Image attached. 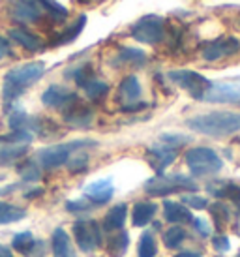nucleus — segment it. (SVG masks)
<instances>
[{
  "instance_id": "f257e3e1",
  "label": "nucleus",
  "mask_w": 240,
  "mask_h": 257,
  "mask_svg": "<svg viewBox=\"0 0 240 257\" xmlns=\"http://www.w3.org/2000/svg\"><path fill=\"white\" fill-rule=\"evenodd\" d=\"M43 73H45V64L42 60H32V62H27V64L15 66L4 75L2 101H4L6 111L29 90L30 86L43 77Z\"/></svg>"
},
{
  "instance_id": "f03ea898",
  "label": "nucleus",
  "mask_w": 240,
  "mask_h": 257,
  "mask_svg": "<svg viewBox=\"0 0 240 257\" xmlns=\"http://www.w3.org/2000/svg\"><path fill=\"white\" fill-rule=\"evenodd\" d=\"M186 126L201 136L227 137L240 130V113L231 111H212V113L197 114L186 120Z\"/></svg>"
},
{
  "instance_id": "7ed1b4c3",
  "label": "nucleus",
  "mask_w": 240,
  "mask_h": 257,
  "mask_svg": "<svg viewBox=\"0 0 240 257\" xmlns=\"http://www.w3.org/2000/svg\"><path fill=\"white\" fill-rule=\"evenodd\" d=\"M96 141L92 139H75V141H70V143H60V145H51V147H45V149L38 150L36 152V164L40 165V169H58L62 165L68 164L75 152L83 149H88V147H96Z\"/></svg>"
},
{
  "instance_id": "20e7f679",
  "label": "nucleus",
  "mask_w": 240,
  "mask_h": 257,
  "mask_svg": "<svg viewBox=\"0 0 240 257\" xmlns=\"http://www.w3.org/2000/svg\"><path fill=\"white\" fill-rule=\"evenodd\" d=\"M143 190L149 193L150 197H167L171 193L178 192H197V184L180 173L175 175H156L154 179H150L145 182Z\"/></svg>"
},
{
  "instance_id": "39448f33",
  "label": "nucleus",
  "mask_w": 240,
  "mask_h": 257,
  "mask_svg": "<svg viewBox=\"0 0 240 257\" xmlns=\"http://www.w3.org/2000/svg\"><path fill=\"white\" fill-rule=\"evenodd\" d=\"M186 165L193 177H206V175H216L223 167V160L216 154V150L208 147H195L186 152Z\"/></svg>"
},
{
  "instance_id": "423d86ee",
  "label": "nucleus",
  "mask_w": 240,
  "mask_h": 257,
  "mask_svg": "<svg viewBox=\"0 0 240 257\" xmlns=\"http://www.w3.org/2000/svg\"><path fill=\"white\" fill-rule=\"evenodd\" d=\"M130 34L137 42L156 45L165 38V19L160 15H145L130 27Z\"/></svg>"
},
{
  "instance_id": "0eeeda50",
  "label": "nucleus",
  "mask_w": 240,
  "mask_h": 257,
  "mask_svg": "<svg viewBox=\"0 0 240 257\" xmlns=\"http://www.w3.org/2000/svg\"><path fill=\"white\" fill-rule=\"evenodd\" d=\"M34 136L29 132H12L10 136L0 137V165L17 162L29 152Z\"/></svg>"
},
{
  "instance_id": "6e6552de",
  "label": "nucleus",
  "mask_w": 240,
  "mask_h": 257,
  "mask_svg": "<svg viewBox=\"0 0 240 257\" xmlns=\"http://www.w3.org/2000/svg\"><path fill=\"white\" fill-rule=\"evenodd\" d=\"M167 79L173 81L177 86H180L182 90H186L193 100L199 101L212 85L210 79H206L205 75H201L197 72H191V70H173L167 73Z\"/></svg>"
},
{
  "instance_id": "1a4fd4ad",
  "label": "nucleus",
  "mask_w": 240,
  "mask_h": 257,
  "mask_svg": "<svg viewBox=\"0 0 240 257\" xmlns=\"http://www.w3.org/2000/svg\"><path fill=\"white\" fill-rule=\"evenodd\" d=\"M73 236L79 250L90 253L101 246V227L96 220H79L73 223Z\"/></svg>"
},
{
  "instance_id": "9d476101",
  "label": "nucleus",
  "mask_w": 240,
  "mask_h": 257,
  "mask_svg": "<svg viewBox=\"0 0 240 257\" xmlns=\"http://www.w3.org/2000/svg\"><path fill=\"white\" fill-rule=\"evenodd\" d=\"M8 14L19 25H32L42 19L43 8L38 0H8Z\"/></svg>"
},
{
  "instance_id": "9b49d317",
  "label": "nucleus",
  "mask_w": 240,
  "mask_h": 257,
  "mask_svg": "<svg viewBox=\"0 0 240 257\" xmlns=\"http://www.w3.org/2000/svg\"><path fill=\"white\" fill-rule=\"evenodd\" d=\"M201 101L206 103H240V81L212 83Z\"/></svg>"
},
{
  "instance_id": "f8f14e48",
  "label": "nucleus",
  "mask_w": 240,
  "mask_h": 257,
  "mask_svg": "<svg viewBox=\"0 0 240 257\" xmlns=\"http://www.w3.org/2000/svg\"><path fill=\"white\" fill-rule=\"evenodd\" d=\"M240 51V42L233 36H221L218 40H212V42H206L203 47H201V55L206 62H216V60H221L225 57H231L234 53Z\"/></svg>"
},
{
  "instance_id": "ddd939ff",
  "label": "nucleus",
  "mask_w": 240,
  "mask_h": 257,
  "mask_svg": "<svg viewBox=\"0 0 240 257\" xmlns=\"http://www.w3.org/2000/svg\"><path fill=\"white\" fill-rule=\"evenodd\" d=\"M75 101H79V96L75 92L68 90L62 85H51L47 86L42 94V103L49 109H57V111H66L71 107Z\"/></svg>"
},
{
  "instance_id": "4468645a",
  "label": "nucleus",
  "mask_w": 240,
  "mask_h": 257,
  "mask_svg": "<svg viewBox=\"0 0 240 257\" xmlns=\"http://www.w3.org/2000/svg\"><path fill=\"white\" fill-rule=\"evenodd\" d=\"M178 156V149H173L165 143H154L150 149H147V162L156 171V175H163L165 169L169 167Z\"/></svg>"
},
{
  "instance_id": "2eb2a0df",
  "label": "nucleus",
  "mask_w": 240,
  "mask_h": 257,
  "mask_svg": "<svg viewBox=\"0 0 240 257\" xmlns=\"http://www.w3.org/2000/svg\"><path fill=\"white\" fill-rule=\"evenodd\" d=\"M85 199H88L94 205V207H99V205H105L113 199L114 195V184L113 179H99L94 180L90 184L85 186Z\"/></svg>"
},
{
  "instance_id": "dca6fc26",
  "label": "nucleus",
  "mask_w": 240,
  "mask_h": 257,
  "mask_svg": "<svg viewBox=\"0 0 240 257\" xmlns=\"http://www.w3.org/2000/svg\"><path fill=\"white\" fill-rule=\"evenodd\" d=\"M14 250H17L19 253L27 257H43L45 255V244L42 240H36L30 231H23L17 233L12 240Z\"/></svg>"
},
{
  "instance_id": "f3484780",
  "label": "nucleus",
  "mask_w": 240,
  "mask_h": 257,
  "mask_svg": "<svg viewBox=\"0 0 240 257\" xmlns=\"http://www.w3.org/2000/svg\"><path fill=\"white\" fill-rule=\"evenodd\" d=\"M64 122L71 128H88L94 122V111L79 100L64 111Z\"/></svg>"
},
{
  "instance_id": "a211bd4d",
  "label": "nucleus",
  "mask_w": 240,
  "mask_h": 257,
  "mask_svg": "<svg viewBox=\"0 0 240 257\" xmlns=\"http://www.w3.org/2000/svg\"><path fill=\"white\" fill-rule=\"evenodd\" d=\"M147 53L137 47H120L118 53L111 58V66L113 68H120V66H135L141 68L147 64Z\"/></svg>"
},
{
  "instance_id": "6ab92c4d",
  "label": "nucleus",
  "mask_w": 240,
  "mask_h": 257,
  "mask_svg": "<svg viewBox=\"0 0 240 257\" xmlns=\"http://www.w3.org/2000/svg\"><path fill=\"white\" fill-rule=\"evenodd\" d=\"M206 192L218 197V199H229L233 201L236 208L240 210V186L234 182H225V180H219V182H210L206 186Z\"/></svg>"
},
{
  "instance_id": "aec40b11",
  "label": "nucleus",
  "mask_w": 240,
  "mask_h": 257,
  "mask_svg": "<svg viewBox=\"0 0 240 257\" xmlns=\"http://www.w3.org/2000/svg\"><path fill=\"white\" fill-rule=\"evenodd\" d=\"M141 83L135 75H128L126 79H122V83L118 86V100L122 101V105H130L135 101L141 100Z\"/></svg>"
},
{
  "instance_id": "412c9836",
  "label": "nucleus",
  "mask_w": 240,
  "mask_h": 257,
  "mask_svg": "<svg viewBox=\"0 0 240 257\" xmlns=\"http://www.w3.org/2000/svg\"><path fill=\"white\" fill-rule=\"evenodd\" d=\"M163 218L169 223H191L193 214L190 212V208L184 207L182 203L163 201Z\"/></svg>"
},
{
  "instance_id": "4be33fe9",
  "label": "nucleus",
  "mask_w": 240,
  "mask_h": 257,
  "mask_svg": "<svg viewBox=\"0 0 240 257\" xmlns=\"http://www.w3.org/2000/svg\"><path fill=\"white\" fill-rule=\"evenodd\" d=\"M126 216H128V207L126 203H118L114 205L109 212L103 218V223H101V231L105 233H114V231H120L126 223Z\"/></svg>"
},
{
  "instance_id": "5701e85b",
  "label": "nucleus",
  "mask_w": 240,
  "mask_h": 257,
  "mask_svg": "<svg viewBox=\"0 0 240 257\" xmlns=\"http://www.w3.org/2000/svg\"><path fill=\"white\" fill-rule=\"evenodd\" d=\"M51 248H53V257H77L70 236H68V233H66L62 227H58L53 231Z\"/></svg>"
},
{
  "instance_id": "b1692460",
  "label": "nucleus",
  "mask_w": 240,
  "mask_h": 257,
  "mask_svg": "<svg viewBox=\"0 0 240 257\" xmlns=\"http://www.w3.org/2000/svg\"><path fill=\"white\" fill-rule=\"evenodd\" d=\"M10 38L14 40L15 43H19L21 47H25L27 51H32V53H38V51H43L45 45H43L42 38L29 32L27 29H12L10 32Z\"/></svg>"
},
{
  "instance_id": "393cba45",
  "label": "nucleus",
  "mask_w": 240,
  "mask_h": 257,
  "mask_svg": "<svg viewBox=\"0 0 240 257\" xmlns=\"http://www.w3.org/2000/svg\"><path fill=\"white\" fill-rule=\"evenodd\" d=\"M85 25H86V15L85 14L79 15L77 21L68 25V27H66V29L51 42V45H53V47H60V45H68V43L75 42V40L79 38V34L83 32V29H85Z\"/></svg>"
},
{
  "instance_id": "a878e982",
  "label": "nucleus",
  "mask_w": 240,
  "mask_h": 257,
  "mask_svg": "<svg viewBox=\"0 0 240 257\" xmlns=\"http://www.w3.org/2000/svg\"><path fill=\"white\" fill-rule=\"evenodd\" d=\"M156 207L154 203H150V201H143V203H135L134 207V212H132V220H134V225L135 227H145V225H149L152 218H154Z\"/></svg>"
},
{
  "instance_id": "bb28decb",
  "label": "nucleus",
  "mask_w": 240,
  "mask_h": 257,
  "mask_svg": "<svg viewBox=\"0 0 240 257\" xmlns=\"http://www.w3.org/2000/svg\"><path fill=\"white\" fill-rule=\"evenodd\" d=\"M23 218H27V210L17 205H12V203H4L0 201V225L4 223H14V221H19Z\"/></svg>"
},
{
  "instance_id": "cd10ccee",
  "label": "nucleus",
  "mask_w": 240,
  "mask_h": 257,
  "mask_svg": "<svg viewBox=\"0 0 240 257\" xmlns=\"http://www.w3.org/2000/svg\"><path fill=\"white\" fill-rule=\"evenodd\" d=\"M66 77L73 79L75 85L83 88V86H85L88 81H92L96 75H94V70H92L90 62H85V64H79V66H75V68H71L70 72H66Z\"/></svg>"
},
{
  "instance_id": "c85d7f7f",
  "label": "nucleus",
  "mask_w": 240,
  "mask_h": 257,
  "mask_svg": "<svg viewBox=\"0 0 240 257\" xmlns=\"http://www.w3.org/2000/svg\"><path fill=\"white\" fill-rule=\"evenodd\" d=\"M128 244H130V236L126 231H116V235L107 240V250L113 257H122L128 250Z\"/></svg>"
},
{
  "instance_id": "c756f323",
  "label": "nucleus",
  "mask_w": 240,
  "mask_h": 257,
  "mask_svg": "<svg viewBox=\"0 0 240 257\" xmlns=\"http://www.w3.org/2000/svg\"><path fill=\"white\" fill-rule=\"evenodd\" d=\"M83 90H85V94H86V98H88V100L98 101V100H101L107 92H109V85H107L105 81L94 77L92 81H88V83L83 86Z\"/></svg>"
},
{
  "instance_id": "7c9ffc66",
  "label": "nucleus",
  "mask_w": 240,
  "mask_h": 257,
  "mask_svg": "<svg viewBox=\"0 0 240 257\" xmlns=\"http://www.w3.org/2000/svg\"><path fill=\"white\" fill-rule=\"evenodd\" d=\"M17 173L21 175V179L25 182H38V180L42 179V169H40V165L36 164V160H25L19 165Z\"/></svg>"
},
{
  "instance_id": "2f4dec72",
  "label": "nucleus",
  "mask_w": 240,
  "mask_h": 257,
  "mask_svg": "<svg viewBox=\"0 0 240 257\" xmlns=\"http://www.w3.org/2000/svg\"><path fill=\"white\" fill-rule=\"evenodd\" d=\"M208 210H210L212 214V221H214V225H216V229L218 231H221L223 229V225H225L227 221H229V208H227L225 203H221V201H218V203H212L210 207H208Z\"/></svg>"
},
{
  "instance_id": "473e14b6",
  "label": "nucleus",
  "mask_w": 240,
  "mask_h": 257,
  "mask_svg": "<svg viewBox=\"0 0 240 257\" xmlns=\"http://www.w3.org/2000/svg\"><path fill=\"white\" fill-rule=\"evenodd\" d=\"M184 238H186V229L180 227V225H173V227H169L163 233V242L171 250L180 246V242H182Z\"/></svg>"
},
{
  "instance_id": "72a5a7b5",
  "label": "nucleus",
  "mask_w": 240,
  "mask_h": 257,
  "mask_svg": "<svg viewBox=\"0 0 240 257\" xmlns=\"http://www.w3.org/2000/svg\"><path fill=\"white\" fill-rule=\"evenodd\" d=\"M137 251H139V257H156L158 246H156V238L150 231L143 233V236L139 238V250Z\"/></svg>"
},
{
  "instance_id": "f704fd0d",
  "label": "nucleus",
  "mask_w": 240,
  "mask_h": 257,
  "mask_svg": "<svg viewBox=\"0 0 240 257\" xmlns=\"http://www.w3.org/2000/svg\"><path fill=\"white\" fill-rule=\"evenodd\" d=\"M38 2H40V6H42L55 21H64V19L68 17V10H66L62 4L55 2V0H38Z\"/></svg>"
},
{
  "instance_id": "c9c22d12",
  "label": "nucleus",
  "mask_w": 240,
  "mask_h": 257,
  "mask_svg": "<svg viewBox=\"0 0 240 257\" xmlns=\"http://www.w3.org/2000/svg\"><path fill=\"white\" fill-rule=\"evenodd\" d=\"M68 169H70L71 173H85L86 169H88V154L86 152H75L73 156L68 160Z\"/></svg>"
},
{
  "instance_id": "e433bc0d",
  "label": "nucleus",
  "mask_w": 240,
  "mask_h": 257,
  "mask_svg": "<svg viewBox=\"0 0 240 257\" xmlns=\"http://www.w3.org/2000/svg\"><path fill=\"white\" fill-rule=\"evenodd\" d=\"M160 143H165L169 145V147H173V149H182L184 145H188L191 141L188 136H182V134H162L160 136V139H158Z\"/></svg>"
},
{
  "instance_id": "4c0bfd02",
  "label": "nucleus",
  "mask_w": 240,
  "mask_h": 257,
  "mask_svg": "<svg viewBox=\"0 0 240 257\" xmlns=\"http://www.w3.org/2000/svg\"><path fill=\"white\" fill-rule=\"evenodd\" d=\"M184 207H190V208H195V210H203V208L208 207V201L205 197H201V195H193V193H184L182 197H180Z\"/></svg>"
},
{
  "instance_id": "58836bf2",
  "label": "nucleus",
  "mask_w": 240,
  "mask_h": 257,
  "mask_svg": "<svg viewBox=\"0 0 240 257\" xmlns=\"http://www.w3.org/2000/svg\"><path fill=\"white\" fill-rule=\"evenodd\" d=\"M94 207L90 201L88 199H75V201H68L66 203V210H70V212H75V214H79V212H86V210H90V208Z\"/></svg>"
},
{
  "instance_id": "ea45409f",
  "label": "nucleus",
  "mask_w": 240,
  "mask_h": 257,
  "mask_svg": "<svg viewBox=\"0 0 240 257\" xmlns=\"http://www.w3.org/2000/svg\"><path fill=\"white\" fill-rule=\"evenodd\" d=\"M212 246H214V250L219 251V253H225V251H229V248H231L229 238H227V236H223V235L212 236Z\"/></svg>"
},
{
  "instance_id": "a19ab883",
  "label": "nucleus",
  "mask_w": 240,
  "mask_h": 257,
  "mask_svg": "<svg viewBox=\"0 0 240 257\" xmlns=\"http://www.w3.org/2000/svg\"><path fill=\"white\" fill-rule=\"evenodd\" d=\"M191 223H193L195 231H197L201 236H208V235H210V227H208V223H206L205 220H201V218H193V220H191Z\"/></svg>"
},
{
  "instance_id": "79ce46f5",
  "label": "nucleus",
  "mask_w": 240,
  "mask_h": 257,
  "mask_svg": "<svg viewBox=\"0 0 240 257\" xmlns=\"http://www.w3.org/2000/svg\"><path fill=\"white\" fill-rule=\"evenodd\" d=\"M147 107H149L147 101H135V103H130V105H122L120 111H122V113H139V111H143V109H147Z\"/></svg>"
},
{
  "instance_id": "37998d69",
  "label": "nucleus",
  "mask_w": 240,
  "mask_h": 257,
  "mask_svg": "<svg viewBox=\"0 0 240 257\" xmlns=\"http://www.w3.org/2000/svg\"><path fill=\"white\" fill-rule=\"evenodd\" d=\"M12 55V43L4 36H0V60H4L6 57Z\"/></svg>"
},
{
  "instance_id": "c03bdc74",
  "label": "nucleus",
  "mask_w": 240,
  "mask_h": 257,
  "mask_svg": "<svg viewBox=\"0 0 240 257\" xmlns=\"http://www.w3.org/2000/svg\"><path fill=\"white\" fill-rule=\"evenodd\" d=\"M19 186H21V184H10V186H2V188H0V197H2V195H8V193H12V192H15V190H17V188H19Z\"/></svg>"
},
{
  "instance_id": "a18cd8bd",
  "label": "nucleus",
  "mask_w": 240,
  "mask_h": 257,
  "mask_svg": "<svg viewBox=\"0 0 240 257\" xmlns=\"http://www.w3.org/2000/svg\"><path fill=\"white\" fill-rule=\"evenodd\" d=\"M42 193H43L42 188H32L30 192L25 193V197H27V199H32V197H38V195H42Z\"/></svg>"
},
{
  "instance_id": "49530a36",
  "label": "nucleus",
  "mask_w": 240,
  "mask_h": 257,
  "mask_svg": "<svg viewBox=\"0 0 240 257\" xmlns=\"http://www.w3.org/2000/svg\"><path fill=\"white\" fill-rule=\"evenodd\" d=\"M0 257H14V251L4 244H0Z\"/></svg>"
},
{
  "instance_id": "de8ad7c7",
  "label": "nucleus",
  "mask_w": 240,
  "mask_h": 257,
  "mask_svg": "<svg viewBox=\"0 0 240 257\" xmlns=\"http://www.w3.org/2000/svg\"><path fill=\"white\" fill-rule=\"evenodd\" d=\"M175 257H201V253H195V251H180Z\"/></svg>"
},
{
  "instance_id": "09e8293b",
  "label": "nucleus",
  "mask_w": 240,
  "mask_h": 257,
  "mask_svg": "<svg viewBox=\"0 0 240 257\" xmlns=\"http://www.w3.org/2000/svg\"><path fill=\"white\" fill-rule=\"evenodd\" d=\"M236 257H240V251H238V255H236Z\"/></svg>"
},
{
  "instance_id": "8fccbe9b",
  "label": "nucleus",
  "mask_w": 240,
  "mask_h": 257,
  "mask_svg": "<svg viewBox=\"0 0 240 257\" xmlns=\"http://www.w3.org/2000/svg\"><path fill=\"white\" fill-rule=\"evenodd\" d=\"M83 2H88V0H83Z\"/></svg>"
},
{
  "instance_id": "3c124183",
  "label": "nucleus",
  "mask_w": 240,
  "mask_h": 257,
  "mask_svg": "<svg viewBox=\"0 0 240 257\" xmlns=\"http://www.w3.org/2000/svg\"><path fill=\"white\" fill-rule=\"evenodd\" d=\"M238 145H240V139H238Z\"/></svg>"
}]
</instances>
